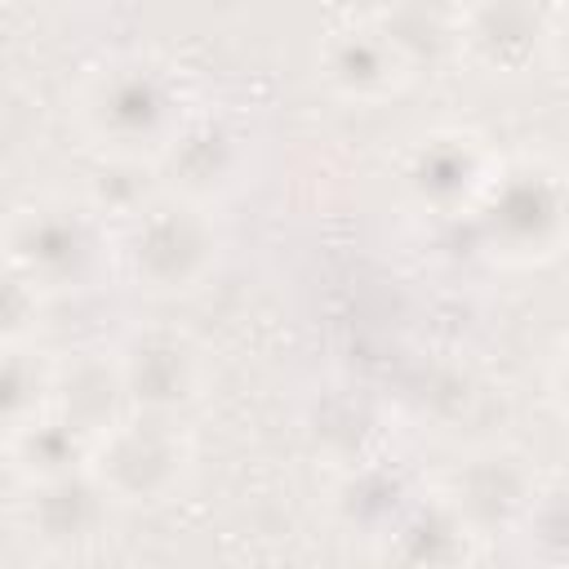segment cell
I'll return each instance as SVG.
<instances>
[{
  "instance_id": "7c38bea8",
  "label": "cell",
  "mask_w": 569,
  "mask_h": 569,
  "mask_svg": "<svg viewBox=\"0 0 569 569\" xmlns=\"http://www.w3.org/2000/svg\"><path fill=\"white\" fill-rule=\"evenodd\" d=\"M111 511H116V502L102 493V485L84 467V471L58 476V480L27 485L22 529L49 556H80V551L102 542Z\"/></svg>"
},
{
  "instance_id": "4fadbf2b",
  "label": "cell",
  "mask_w": 569,
  "mask_h": 569,
  "mask_svg": "<svg viewBox=\"0 0 569 569\" xmlns=\"http://www.w3.org/2000/svg\"><path fill=\"white\" fill-rule=\"evenodd\" d=\"M49 409L62 413L71 427H80L89 440H98L107 427H116L129 413L116 356L111 351H71V356L53 360Z\"/></svg>"
},
{
  "instance_id": "5b68a950",
  "label": "cell",
  "mask_w": 569,
  "mask_h": 569,
  "mask_svg": "<svg viewBox=\"0 0 569 569\" xmlns=\"http://www.w3.org/2000/svg\"><path fill=\"white\" fill-rule=\"evenodd\" d=\"M196 467L191 436L164 413H124L89 445V476L116 507H164L173 502Z\"/></svg>"
},
{
  "instance_id": "277c9868",
  "label": "cell",
  "mask_w": 569,
  "mask_h": 569,
  "mask_svg": "<svg viewBox=\"0 0 569 569\" xmlns=\"http://www.w3.org/2000/svg\"><path fill=\"white\" fill-rule=\"evenodd\" d=\"M480 249L502 267H542L565 249V173L547 156L498 160L476 213Z\"/></svg>"
},
{
  "instance_id": "8fae6325",
  "label": "cell",
  "mask_w": 569,
  "mask_h": 569,
  "mask_svg": "<svg viewBox=\"0 0 569 569\" xmlns=\"http://www.w3.org/2000/svg\"><path fill=\"white\" fill-rule=\"evenodd\" d=\"M316 71L333 98L356 102V107H378L405 93L409 80L418 76L413 62L400 53V44L369 13H356L320 36Z\"/></svg>"
},
{
  "instance_id": "ac0fdd59",
  "label": "cell",
  "mask_w": 569,
  "mask_h": 569,
  "mask_svg": "<svg viewBox=\"0 0 569 569\" xmlns=\"http://www.w3.org/2000/svg\"><path fill=\"white\" fill-rule=\"evenodd\" d=\"M160 196V178H156V164H142V160H102L93 164L89 173V196L84 204L102 218V222H129L138 209H147L151 200Z\"/></svg>"
},
{
  "instance_id": "5bb4252c",
  "label": "cell",
  "mask_w": 569,
  "mask_h": 569,
  "mask_svg": "<svg viewBox=\"0 0 569 569\" xmlns=\"http://www.w3.org/2000/svg\"><path fill=\"white\" fill-rule=\"evenodd\" d=\"M382 542L400 560V569H458L476 538L462 529L440 493H413Z\"/></svg>"
},
{
  "instance_id": "9c48e42d",
  "label": "cell",
  "mask_w": 569,
  "mask_h": 569,
  "mask_svg": "<svg viewBox=\"0 0 569 569\" xmlns=\"http://www.w3.org/2000/svg\"><path fill=\"white\" fill-rule=\"evenodd\" d=\"M498 156L471 129H431L422 133L400 160L405 196L431 218H471Z\"/></svg>"
},
{
  "instance_id": "8992f818",
  "label": "cell",
  "mask_w": 569,
  "mask_h": 569,
  "mask_svg": "<svg viewBox=\"0 0 569 569\" xmlns=\"http://www.w3.org/2000/svg\"><path fill=\"white\" fill-rule=\"evenodd\" d=\"M436 493L462 520V529L480 542V538L525 529L533 516V502L542 493V480H538V467L529 462V453L493 440V445L467 449Z\"/></svg>"
},
{
  "instance_id": "30bf717a",
  "label": "cell",
  "mask_w": 569,
  "mask_h": 569,
  "mask_svg": "<svg viewBox=\"0 0 569 569\" xmlns=\"http://www.w3.org/2000/svg\"><path fill=\"white\" fill-rule=\"evenodd\" d=\"M565 9L533 4H467L449 13V49L493 80L529 76L560 36Z\"/></svg>"
},
{
  "instance_id": "2e32d148",
  "label": "cell",
  "mask_w": 569,
  "mask_h": 569,
  "mask_svg": "<svg viewBox=\"0 0 569 569\" xmlns=\"http://www.w3.org/2000/svg\"><path fill=\"white\" fill-rule=\"evenodd\" d=\"M53 360L31 342H0V445L49 409Z\"/></svg>"
},
{
  "instance_id": "ba28073f",
  "label": "cell",
  "mask_w": 569,
  "mask_h": 569,
  "mask_svg": "<svg viewBox=\"0 0 569 569\" xmlns=\"http://www.w3.org/2000/svg\"><path fill=\"white\" fill-rule=\"evenodd\" d=\"M111 356H116L124 400L133 413L178 418L182 409H191L204 396L209 356L187 329H173V325L133 329Z\"/></svg>"
},
{
  "instance_id": "52a82bcc",
  "label": "cell",
  "mask_w": 569,
  "mask_h": 569,
  "mask_svg": "<svg viewBox=\"0 0 569 569\" xmlns=\"http://www.w3.org/2000/svg\"><path fill=\"white\" fill-rule=\"evenodd\" d=\"M249 164H253L249 133L231 116L187 107L178 133L156 156V178H160V191L213 209L222 196L244 187Z\"/></svg>"
},
{
  "instance_id": "3957f363",
  "label": "cell",
  "mask_w": 569,
  "mask_h": 569,
  "mask_svg": "<svg viewBox=\"0 0 569 569\" xmlns=\"http://www.w3.org/2000/svg\"><path fill=\"white\" fill-rule=\"evenodd\" d=\"M120 271L151 298L196 293L222 262V231L213 209L160 191L147 209L111 231Z\"/></svg>"
},
{
  "instance_id": "9a60e30c",
  "label": "cell",
  "mask_w": 569,
  "mask_h": 569,
  "mask_svg": "<svg viewBox=\"0 0 569 569\" xmlns=\"http://www.w3.org/2000/svg\"><path fill=\"white\" fill-rule=\"evenodd\" d=\"M89 436L80 427H71L62 413L44 409L36 422H27L18 436L4 440L13 471L22 476V485H40V480H58L71 471L89 467Z\"/></svg>"
},
{
  "instance_id": "6da1fadb",
  "label": "cell",
  "mask_w": 569,
  "mask_h": 569,
  "mask_svg": "<svg viewBox=\"0 0 569 569\" xmlns=\"http://www.w3.org/2000/svg\"><path fill=\"white\" fill-rule=\"evenodd\" d=\"M187 116L178 80L151 58H111L93 67L76 93V124L102 160H142L169 147Z\"/></svg>"
},
{
  "instance_id": "d6986e66",
  "label": "cell",
  "mask_w": 569,
  "mask_h": 569,
  "mask_svg": "<svg viewBox=\"0 0 569 569\" xmlns=\"http://www.w3.org/2000/svg\"><path fill=\"white\" fill-rule=\"evenodd\" d=\"M40 316V293L0 262V342H27Z\"/></svg>"
},
{
  "instance_id": "e0dca14e",
  "label": "cell",
  "mask_w": 569,
  "mask_h": 569,
  "mask_svg": "<svg viewBox=\"0 0 569 569\" xmlns=\"http://www.w3.org/2000/svg\"><path fill=\"white\" fill-rule=\"evenodd\" d=\"M409 498H413V489L400 480V471L360 462L338 489V511H342L347 529H360L365 538H387V529L400 520Z\"/></svg>"
},
{
  "instance_id": "7a4b0ae2",
  "label": "cell",
  "mask_w": 569,
  "mask_h": 569,
  "mask_svg": "<svg viewBox=\"0 0 569 569\" xmlns=\"http://www.w3.org/2000/svg\"><path fill=\"white\" fill-rule=\"evenodd\" d=\"M0 262L18 271L40 298L93 289L111 262V227L84 200H31L0 222Z\"/></svg>"
}]
</instances>
